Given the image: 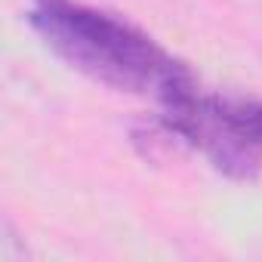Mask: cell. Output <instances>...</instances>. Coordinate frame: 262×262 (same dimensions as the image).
<instances>
[{
    "label": "cell",
    "instance_id": "1",
    "mask_svg": "<svg viewBox=\"0 0 262 262\" xmlns=\"http://www.w3.org/2000/svg\"><path fill=\"white\" fill-rule=\"evenodd\" d=\"M31 25L59 59L105 86L155 96L161 105L194 90V77L179 59L111 13L71 0H37Z\"/></svg>",
    "mask_w": 262,
    "mask_h": 262
},
{
    "label": "cell",
    "instance_id": "2",
    "mask_svg": "<svg viewBox=\"0 0 262 262\" xmlns=\"http://www.w3.org/2000/svg\"><path fill=\"white\" fill-rule=\"evenodd\" d=\"M164 126L201 148L216 170L253 179L262 167V102L201 96L198 86L164 105Z\"/></svg>",
    "mask_w": 262,
    "mask_h": 262
}]
</instances>
